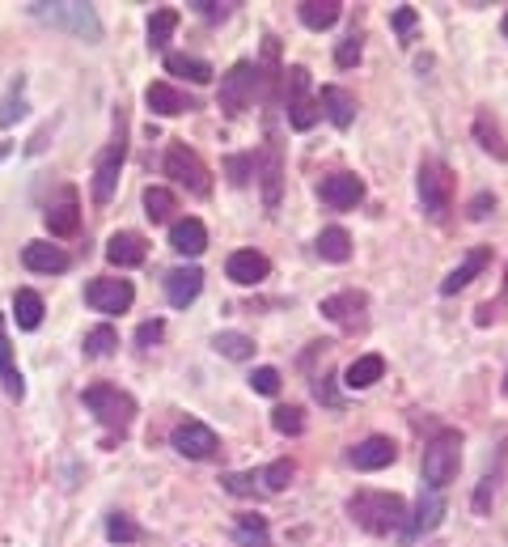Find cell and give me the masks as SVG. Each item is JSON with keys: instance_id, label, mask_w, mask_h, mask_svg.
<instances>
[{"instance_id": "cell-1", "label": "cell", "mask_w": 508, "mask_h": 547, "mask_svg": "<svg viewBox=\"0 0 508 547\" xmlns=\"http://www.w3.org/2000/svg\"><path fill=\"white\" fill-rule=\"evenodd\" d=\"M348 518L369 535H390L407 526V505L398 492H377V488H360L348 497Z\"/></svg>"}, {"instance_id": "cell-2", "label": "cell", "mask_w": 508, "mask_h": 547, "mask_svg": "<svg viewBox=\"0 0 508 547\" xmlns=\"http://www.w3.org/2000/svg\"><path fill=\"white\" fill-rule=\"evenodd\" d=\"M30 17H39V22L47 26H56V30H68V34H77V39L85 43H98L102 39V17L94 5H81V0H34V5H26Z\"/></svg>"}, {"instance_id": "cell-3", "label": "cell", "mask_w": 508, "mask_h": 547, "mask_svg": "<svg viewBox=\"0 0 508 547\" xmlns=\"http://www.w3.org/2000/svg\"><path fill=\"white\" fill-rule=\"evenodd\" d=\"M85 408L98 416V425L102 429H111V433H127L132 429V420H136V399L127 395V391H119V386H111V382H94V386H85Z\"/></svg>"}, {"instance_id": "cell-4", "label": "cell", "mask_w": 508, "mask_h": 547, "mask_svg": "<svg viewBox=\"0 0 508 547\" xmlns=\"http://www.w3.org/2000/svg\"><path fill=\"white\" fill-rule=\"evenodd\" d=\"M123 162H127V111L115 107V132H111V140H106V149L98 157V170H94V200L98 204H111L115 200Z\"/></svg>"}, {"instance_id": "cell-5", "label": "cell", "mask_w": 508, "mask_h": 547, "mask_svg": "<svg viewBox=\"0 0 508 547\" xmlns=\"http://www.w3.org/2000/svg\"><path fill=\"white\" fill-rule=\"evenodd\" d=\"M458 467H462V433H458V429L432 433V441L424 446V463H420L424 484H432V488L441 492L445 484H453Z\"/></svg>"}, {"instance_id": "cell-6", "label": "cell", "mask_w": 508, "mask_h": 547, "mask_svg": "<svg viewBox=\"0 0 508 547\" xmlns=\"http://www.w3.org/2000/svg\"><path fill=\"white\" fill-rule=\"evenodd\" d=\"M415 187H420V208L432 221H441L453 204V170L441 162V157H424L420 174H415Z\"/></svg>"}, {"instance_id": "cell-7", "label": "cell", "mask_w": 508, "mask_h": 547, "mask_svg": "<svg viewBox=\"0 0 508 547\" xmlns=\"http://www.w3.org/2000/svg\"><path fill=\"white\" fill-rule=\"evenodd\" d=\"M284 94H288V123L297 132H310L318 123V98H310V68L305 64H293L284 73Z\"/></svg>"}, {"instance_id": "cell-8", "label": "cell", "mask_w": 508, "mask_h": 547, "mask_svg": "<svg viewBox=\"0 0 508 547\" xmlns=\"http://www.w3.org/2000/svg\"><path fill=\"white\" fill-rule=\"evenodd\" d=\"M166 174L178 183V187H187L191 196H208L212 191V174L204 166V157H199L191 145H170L166 153Z\"/></svg>"}, {"instance_id": "cell-9", "label": "cell", "mask_w": 508, "mask_h": 547, "mask_svg": "<svg viewBox=\"0 0 508 547\" xmlns=\"http://www.w3.org/2000/svg\"><path fill=\"white\" fill-rule=\"evenodd\" d=\"M254 90H259V64H254V60H238L221 77V111L225 115H242L250 102H254Z\"/></svg>"}, {"instance_id": "cell-10", "label": "cell", "mask_w": 508, "mask_h": 547, "mask_svg": "<svg viewBox=\"0 0 508 547\" xmlns=\"http://www.w3.org/2000/svg\"><path fill=\"white\" fill-rule=\"evenodd\" d=\"M85 302L94 306L98 314H123V310H132L136 289H132V280H119V276H94V280L85 285Z\"/></svg>"}, {"instance_id": "cell-11", "label": "cell", "mask_w": 508, "mask_h": 547, "mask_svg": "<svg viewBox=\"0 0 508 547\" xmlns=\"http://www.w3.org/2000/svg\"><path fill=\"white\" fill-rule=\"evenodd\" d=\"M170 446L183 458L204 463V458H212L216 450H221V437H216V429H208L204 420H178L174 433H170Z\"/></svg>"}, {"instance_id": "cell-12", "label": "cell", "mask_w": 508, "mask_h": 547, "mask_svg": "<svg viewBox=\"0 0 508 547\" xmlns=\"http://www.w3.org/2000/svg\"><path fill=\"white\" fill-rule=\"evenodd\" d=\"M322 314L335 327H343V331H365V323H369V297L356 293V289L331 293V297H322Z\"/></svg>"}, {"instance_id": "cell-13", "label": "cell", "mask_w": 508, "mask_h": 547, "mask_svg": "<svg viewBox=\"0 0 508 547\" xmlns=\"http://www.w3.org/2000/svg\"><path fill=\"white\" fill-rule=\"evenodd\" d=\"M254 174H259V183H263L267 213H276L280 191H284V157H280V145H276V136H271V132H267V145L259 149V157H254Z\"/></svg>"}, {"instance_id": "cell-14", "label": "cell", "mask_w": 508, "mask_h": 547, "mask_svg": "<svg viewBox=\"0 0 508 547\" xmlns=\"http://www.w3.org/2000/svg\"><path fill=\"white\" fill-rule=\"evenodd\" d=\"M441 518H445V497L437 488H428V492H420V501H415V514L407 518V526H403V543H415V539H424V535H432L441 526Z\"/></svg>"}, {"instance_id": "cell-15", "label": "cell", "mask_w": 508, "mask_h": 547, "mask_svg": "<svg viewBox=\"0 0 508 547\" xmlns=\"http://www.w3.org/2000/svg\"><path fill=\"white\" fill-rule=\"evenodd\" d=\"M144 107H149L153 115H161V119H174V115H191V111H199V102H195L187 90L170 85V81H153L149 90H144Z\"/></svg>"}, {"instance_id": "cell-16", "label": "cell", "mask_w": 508, "mask_h": 547, "mask_svg": "<svg viewBox=\"0 0 508 547\" xmlns=\"http://www.w3.org/2000/svg\"><path fill=\"white\" fill-rule=\"evenodd\" d=\"M43 221L51 229V238H72V234H77V229H81V196H77V187H60V200L47 204Z\"/></svg>"}, {"instance_id": "cell-17", "label": "cell", "mask_w": 508, "mask_h": 547, "mask_svg": "<svg viewBox=\"0 0 508 547\" xmlns=\"http://www.w3.org/2000/svg\"><path fill=\"white\" fill-rule=\"evenodd\" d=\"M394 458H398V446H394L390 437H381V433L365 437L360 446L348 450V463H352L356 471H381V467H390Z\"/></svg>"}, {"instance_id": "cell-18", "label": "cell", "mask_w": 508, "mask_h": 547, "mask_svg": "<svg viewBox=\"0 0 508 547\" xmlns=\"http://www.w3.org/2000/svg\"><path fill=\"white\" fill-rule=\"evenodd\" d=\"M318 196L331 208H356L360 200H365V183H360L352 170H339V174H331V179H322Z\"/></svg>"}, {"instance_id": "cell-19", "label": "cell", "mask_w": 508, "mask_h": 547, "mask_svg": "<svg viewBox=\"0 0 508 547\" xmlns=\"http://www.w3.org/2000/svg\"><path fill=\"white\" fill-rule=\"evenodd\" d=\"M22 263L30 272H39V276H60L72 268V259L64 246H51V242H26L22 246Z\"/></svg>"}, {"instance_id": "cell-20", "label": "cell", "mask_w": 508, "mask_h": 547, "mask_svg": "<svg viewBox=\"0 0 508 547\" xmlns=\"http://www.w3.org/2000/svg\"><path fill=\"white\" fill-rule=\"evenodd\" d=\"M144 255H149V242L132 229H119V234L106 238V263H115V268H140Z\"/></svg>"}, {"instance_id": "cell-21", "label": "cell", "mask_w": 508, "mask_h": 547, "mask_svg": "<svg viewBox=\"0 0 508 547\" xmlns=\"http://www.w3.org/2000/svg\"><path fill=\"white\" fill-rule=\"evenodd\" d=\"M199 293H204V272H199L195 263H191V268H174L166 276V297H170L174 310H187Z\"/></svg>"}, {"instance_id": "cell-22", "label": "cell", "mask_w": 508, "mask_h": 547, "mask_svg": "<svg viewBox=\"0 0 508 547\" xmlns=\"http://www.w3.org/2000/svg\"><path fill=\"white\" fill-rule=\"evenodd\" d=\"M225 272H229V280L233 285H259V280H267V272H271V263H267V255H259V251H233L229 255V263H225Z\"/></svg>"}, {"instance_id": "cell-23", "label": "cell", "mask_w": 508, "mask_h": 547, "mask_svg": "<svg viewBox=\"0 0 508 547\" xmlns=\"http://www.w3.org/2000/svg\"><path fill=\"white\" fill-rule=\"evenodd\" d=\"M318 111L331 115L335 128H352V123H356V94H348L343 85H322Z\"/></svg>"}, {"instance_id": "cell-24", "label": "cell", "mask_w": 508, "mask_h": 547, "mask_svg": "<svg viewBox=\"0 0 508 547\" xmlns=\"http://www.w3.org/2000/svg\"><path fill=\"white\" fill-rule=\"evenodd\" d=\"M170 246H174L178 255H187V259L204 255V251H208V229H204V221H195V217L174 221V225H170Z\"/></svg>"}, {"instance_id": "cell-25", "label": "cell", "mask_w": 508, "mask_h": 547, "mask_svg": "<svg viewBox=\"0 0 508 547\" xmlns=\"http://www.w3.org/2000/svg\"><path fill=\"white\" fill-rule=\"evenodd\" d=\"M487 263H492V246H475V251H470V255L458 263V268H453V272L441 280V293H458V289H466L470 280H475V276L487 268Z\"/></svg>"}, {"instance_id": "cell-26", "label": "cell", "mask_w": 508, "mask_h": 547, "mask_svg": "<svg viewBox=\"0 0 508 547\" xmlns=\"http://www.w3.org/2000/svg\"><path fill=\"white\" fill-rule=\"evenodd\" d=\"M381 374H386V357L365 352V357H356L348 369H343V386H348V391H369L373 382H381Z\"/></svg>"}, {"instance_id": "cell-27", "label": "cell", "mask_w": 508, "mask_h": 547, "mask_svg": "<svg viewBox=\"0 0 508 547\" xmlns=\"http://www.w3.org/2000/svg\"><path fill=\"white\" fill-rule=\"evenodd\" d=\"M0 382H5V395H9V399H22V395H26L22 369H17L13 344H9V327H5V314H0Z\"/></svg>"}, {"instance_id": "cell-28", "label": "cell", "mask_w": 508, "mask_h": 547, "mask_svg": "<svg viewBox=\"0 0 508 547\" xmlns=\"http://www.w3.org/2000/svg\"><path fill=\"white\" fill-rule=\"evenodd\" d=\"M297 17H301L305 30H331L343 17V5H339V0H301Z\"/></svg>"}, {"instance_id": "cell-29", "label": "cell", "mask_w": 508, "mask_h": 547, "mask_svg": "<svg viewBox=\"0 0 508 547\" xmlns=\"http://www.w3.org/2000/svg\"><path fill=\"white\" fill-rule=\"evenodd\" d=\"M314 246H318V255L326 263H348L352 259V234L343 225H326Z\"/></svg>"}, {"instance_id": "cell-30", "label": "cell", "mask_w": 508, "mask_h": 547, "mask_svg": "<svg viewBox=\"0 0 508 547\" xmlns=\"http://www.w3.org/2000/svg\"><path fill=\"white\" fill-rule=\"evenodd\" d=\"M166 73H170V77H187V81H195V85H208V81L216 77L208 60L183 56V51H174V56H166Z\"/></svg>"}, {"instance_id": "cell-31", "label": "cell", "mask_w": 508, "mask_h": 547, "mask_svg": "<svg viewBox=\"0 0 508 547\" xmlns=\"http://www.w3.org/2000/svg\"><path fill=\"white\" fill-rule=\"evenodd\" d=\"M43 314H47V310H43V297L34 293V289H17V293H13V319H17V327H22V331L39 327Z\"/></svg>"}, {"instance_id": "cell-32", "label": "cell", "mask_w": 508, "mask_h": 547, "mask_svg": "<svg viewBox=\"0 0 508 547\" xmlns=\"http://www.w3.org/2000/svg\"><path fill=\"white\" fill-rule=\"evenodd\" d=\"M475 140L479 145L492 153V157H500V162H508V140H504V132H500V123L492 119V115H475Z\"/></svg>"}, {"instance_id": "cell-33", "label": "cell", "mask_w": 508, "mask_h": 547, "mask_svg": "<svg viewBox=\"0 0 508 547\" xmlns=\"http://www.w3.org/2000/svg\"><path fill=\"white\" fill-rule=\"evenodd\" d=\"M174 213H178V200H174L170 187H149V191H144V217H149L153 225H166Z\"/></svg>"}, {"instance_id": "cell-34", "label": "cell", "mask_w": 508, "mask_h": 547, "mask_svg": "<svg viewBox=\"0 0 508 547\" xmlns=\"http://www.w3.org/2000/svg\"><path fill=\"white\" fill-rule=\"evenodd\" d=\"M233 535H238L242 547H271V526L263 514H242L238 526H233Z\"/></svg>"}, {"instance_id": "cell-35", "label": "cell", "mask_w": 508, "mask_h": 547, "mask_svg": "<svg viewBox=\"0 0 508 547\" xmlns=\"http://www.w3.org/2000/svg\"><path fill=\"white\" fill-rule=\"evenodd\" d=\"M212 348L221 352V357H229V361H250L254 357V340H250V335H242V331H216Z\"/></svg>"}, {"instance_id": "cell-36", "label": "cell", "mask_w": 508, "mask_h": 547, "mask_svg": "<svg viewBox=\"0 0 508 547\" xmlns=\"http://www.w3.org/2000/svg\"><path fill=\"white\" fill-rule=\"evenodd\" d=\"M22 115H26V77L17 73L13 85H9V94H5V102H0V128H13Z\"/></svg>"}, {"instance_id": "cell-37", "label": "cell", "mask_w": 508, "mask_h": 547, "mask_svg": "<svg viewBox=\"0 0 508 547\" xmlns=\"http://www.w3.org/2000/svg\"><path fill=\"white\" fill-rule=\"evenodd\" d=\"M115 348H119V331H115L111 323H102V327H94V331L85 335V357H89V361L111 357Z\"/></svg>"}, {"instance_id": "cell-38", "label": "cell", "mask_w": 508, "mask_h": 547, "mask_svg": "<svg viewBox=\"0 0 508 547\" xmlns=\"http://www.w3.org/2000/svg\"><path fill=\"white\" fill-rule=\"evenodd\" d=\"M293 475H297V467L288 463V458H276V463H267L259 471V488L263 492H284L288 484H293Z\"/></svg>"}, {"instance_id": "cell-39", "label": "cell", "mask_w": 508, "mask_h": 547, "mask_svg": "<svg viewBox=\"0 0 508 547\" xmlns=\"http://www.w3.org/2000/svg\"><path fill=\"white\" fill-rule=\"evenodd\" d=\"M174 30H178V13H174V9H157V13L149 17V47L161 51V47L170 43Z\"/></svg>"}, {"instance_id": "cell-40", "label": "cell", "mask_w": 508, "mask_h": 547, "mask_svg": "<svg viewBox=\"0 0 508 547\" xmlns=\"http://www.w3.org/2000/svg\"><path fill=\"white\" fill-rule=\"evenodd\" d=\"M106 539L111 543H140L144 531L136 526V518H127V514H111L106 518Z\"/></svg>"}, {"instance_id": "cell-41", "label": "cell", "mask_w": 508, "mask_h": 547, "mask_svg": "<svg viewBox=\"0 0 508 547\" xmlns=\"http://www.w3.org/2000/svg\"><path fill=\"white\" fill-rule=\"evenodd\" d=\"M271 425H276V433H284V437H301V433H305V412L288 403V408L271 412Z\"/></svg>"}, {"instance_id": "cell-42", "label": "cell", "mask_w": 508, "mask_h": 547, "mask_svg": "<svg viewBox=\"0 0 508 547\" xmlns=\"http://www.w3.org/2000/svg\"><path fill=\"white\" fill-rule=\"evenodd\" d=\"M221 484H225L229 497H254V492H259V475L254 471H229V475H221Z\"/></svg>"}, {"instance_id": "cell-43", "label": "cell", "mask_w": 508, "mask_h": 547, "mask_svg": "<svg viewBox=\"0 0 508 547\" xmlns=\"http://www.w3.org/2000/svg\"><path fill=\"white\" fill-rule=\"evenodd\" d=\"M250 386H254V395H276V391H280V369H271V365L254 369V374H250Z\"/></svg>"}, {"instance_id": "cell-44", "label": "cell", "mask_w": 508, "mask_h": 547, "mask_svg": "<svg viewBox=\"0 0 508 547\" xmlns=\"http://www.w3.org/2000/svg\"><path fill=\"white\" fill-rule=\"evenodd\" d=\"M225 170H229V183H233V187H246L250 174H254V153H250V157H229Z\"/></svg>"}, {"instance_id": "cell-45", "label": "cell", "mask_w": 508, "mask_h": 547, "mask_svg": "<svg viewBox=\"0 0 508 547\" xmlns=\"http://www.w3.org/2000/svg\"><path fill=\"white\" fill-rule=\"evenodd\" d=\"M335 64L339 68H356L360 64V34H348V39L335 47Z\"/></svg>"}, {"instance_id": "cell-46", "label": "cell", "mask_w": 508, "mask_h": 547, "mask_svg": "<svg viewBox=\"0 0 508 547\" xmlns=\"http://www.w3.org/2000/svg\"><path fill=\"white\" fill-rule=\"evenodd\" d=\"M492 213H496V196H492V191H479V196L466 204V217L470 221H487Z\"/></svg>"}, {"instance_id": "cell-47", "label": "cell", "mask_w": 508, "mask_h": 547, "mask_svg": "<svg viewBox=\"0 0 508 547\" xmlns=\"http://www.w3.org/2000/svg\"><path fill=\"white\" fill-rule=\"evenodd\" d=\"M187 9H195L204 22H225V17L233 13V5H216V0H191Z\"/></svg>"}, {"instance_id": "cell-48", "label": "cell", "mask_w": 508, "mask_h": 547, "mask_svg": "<svg viewBox=\"0 0 508 547\" xmlns=\"http://www.w3.org/2000/svg\"><path fill=\"white\" fill-rule=\"evenodd\" d=\"M496 501V475H483L479 488H475V514H487Z\"/></svg>"}, {"instance_id": "cell-49", "label": "cell", "mask_w": 508, "mask_h": 547, "mask_svg": "<svg viewBox=\"0 0 508 547\" xmlns=\"http://www.w3.org/2000/svg\"><path fill=\"white\" fill-rule=\"evenodd\" d=\"M161 335H166V323H161V319H153V323H140V327H136V344H140V348H149V344H157V340H161Z\"/></svg>"}, {"instance_id": "cell-50", "label": "cell", "mask_w": 508, "mask_h": 547, "mask_svg": "<svg viewBox=\"0 0 508 547\" xmlns=\"http://www.w3.org/2000/svg\"><path fill=\"white\" fill-rule=\"evenodd\" d=\"M394 30L403 34V43H411V34H415V9H411V5L394 9Z\"/></svg>"}, {"instance_id": "cell-51", "label": "cell", "mask_w": 508, "mask_h": 547, "mask_svg": "<svg viewBox=\"0 0 508 547\" xmlns=\"http://www.w3.org/2000/svg\"><path fill=\"white\" fill-rule=\"evenodd\" d=\"M314 399H318V403H326V408H339V395H335L331 378H314Z\"/></svg>"}, {"instance_id": "cell-52", "label": "cell", "mask_w": 508, "mask_h": 547, "mask_svg": "<svg viewBox=\"0 0 508 547\" xmlns=\"http://www.w3.org/2000/svg\"><path fill=\"white\" fill-rule=\"evenodd\" d=\"M500 30H504V39H508V13H504V22H500Z\"/></svg>"}, {"instance_id": "cell-53", "label": "cell", "mask_w": 508, "mask_h": 547, "mask_svg": "<svg viewBox=\"0 0 508 547\" xmlns=\"http://www.w3.org/2000/svg\"><path fill=\"white\" fill-rule=\"evenodd\" d=\"M5 157H9V145H0V162H5Z\"/></svg>"}, {"instance_id": "cell-54", "label": "cell", "mask_w": 508, "mask_h": 547, "mask_svg": "<svg viewBox=\"0 0 508 547\" xmlns=\"http://www.w3.org/2000/svg\"><path fill=\"white\" fill-rule=\"evenodd\" d=\"M504 395H508V374H504Z\"/></svg>"}]
</instances>
